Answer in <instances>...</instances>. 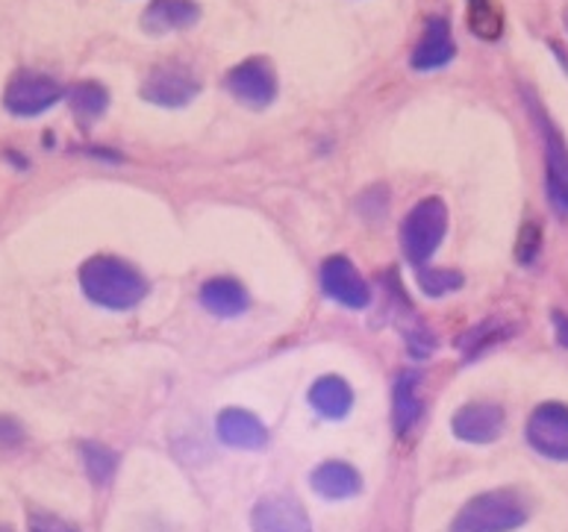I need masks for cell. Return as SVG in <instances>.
Here are the masks:
<instances>
[{
    "label": "cell",
    "mask_w": 568,
    "mask_h": 532,
    "mask_svg": "<svg viewBox=\"0 0 568 532\" xmlns=\"http://www.w3.org/2000/svg\"><path fill=\"white\" fill-rule=\"evenodd\" d=\"M219 436L227 448L260 450L268 441L265 423L247 409H224L219 415Z\"/></svg>",
    "instance_id": "14"
},
{
    "label": "cell",
    "mask_w": 568,
    "mask_h": 532,
    "mask_svg": "<svg viewBox=\"0 0 568 532\" xmlns=\"http://www.w3.org/2000/svg\"><path fill=\"white\" fill-rule=\"evenodd\" d=\"M139 94H142V101L153 103V106L180 110L201 94V80L192 74V68L180 65V62H165L144 76Z\"/></svg>",
    "instance_id": "6"
},
{
    "label": "cell",
    "mask_w": 568,
    "mask_h": 532,
    "mask_svg": "<svg viewBox=\"0 0 568 532\" xmlns=\"http://www.w3.org/2000/svg\"><path fill=\"white\" fill-rule=\"evenodd\" d=\"M525 103L530 119H534L539 139H542V153H545V195L557 218L568 221V142L560 127L554 124L551 115L545 112L530 89H525Z\"/></svg>",
    "instance_id": "3"
},
{
    "label": "cell",
    "mask_w": 568,
    "mask_h": 532,
    "mask_svg": "<svg viewBox=\"0 0 568 532\" xmlns=\"http://www.w3.org/2000/svg\"><path fill=\"white\" fill-rule=\"evenodd\" d=\"M513 332H516V327H513V324H504V321H486V324H480L477 330L466 332V338L459 341L463 354H466V362H475L477 356H484L486 350H493L495 345H500V341L513 338Z\"/></svg>",
    "instance_id": "21"
},
{
    "label": "cell",
    "mask_w": 568,
    "mask_h": 532,
    "mask_svg": "<svg viewBox=\"0 0 568 532\" xmlns=\"http://www.w3.org/2000/svg\"><path fill=\"white\" fill-rule=\"evenodd\" d=\"M62 101V85L39 71H21L9 80L3 106L18 119H36Z\"/></svg>",
    "instance_id": "7"
},
{
    "label": "cell",
    "mask_w": 568,
    "mask_h": 532,
    "mask_svg": "<svg viewBox=\"0 0 568 532\" xmlns=\"http://www.w3.org/2000/svg\"><path fill=\"white\" fill-rule=\"evenodd\" d=\"M69 103L71 112L77 115V121L89 127L92 121H98L110 106V92L103 89L101 83H94V80H83V83H77L74 89L69 92Z\"/></svg>",
    "instance_id": "19"
},
{
    "label": "cell",
    "mask_w": 568,
    "mask_h": 532,
    "mask_svg": "<svg viewBox=\"0 0 568 532\" xmlns=\"http://www.w3.org/2000/svg\"><path fill=\"white\" fill-rule=\"evenodd\" d=\"M422 377L416 371H404L395 382V398H392V421L395 430L407 432L422 418V395H418Z\"/></svg>",
    "instance_id": "18"
},
{
    "label": "cell",
    "mask_w": 568,
    "mask_h": 532,
    "mask_svg": "<svg viewBox=\"0 0 568 532\" xmlns=\"http://www.w3.org/2000/svg\"><path fill=\"white\" fill-rule=\"evenodd\" d=\"M201 7L195 0H151V7L144 9L142 30L148 35L180 33L197 24Z\"/></svg>",
    "instance_id": "12"
},
{
    "label": "cell",
    "mask_w": 568,
    "mask_h": 532,
    "mask_svg": "<svg viewBox=\"0 0 568 532\" xmlns=\"http://www.w3.org/2000/svg\"><path fill=\"white\" fill-rule=\"evenodd\" d=\"M24 441V430L16 418H7L0 415V448H18Z\"/></svg>",
    "instance_id": "27"
},
{
    "label": "cell",
    "mask_w": 568,
    "mask_h": 532,
    "mask_svg": "<svg viewBox=\"0 0 568 532\" xmlns=\"http://www.w3.org/2000/svg\"><path fill=\"white\" fill-rule=\"evenodd\" d=\"M80 286L92 304L112 309V313L133 309L148 295V279L142 270L119 256H92L80 268Z\"/></svg>",
    "instance_id": "1"
},
{
    "label": "cell",
    "mask_w": 568,
    "mask_h": 532,
    "mask_svg": "<svg viewBox=\"0 0 568 532\" xmlns=\"http://www.w3.org/2000/svg\"><path fill=\"white\" fill-rule=\"evenodd\" d=\"M507 427V412L500 403H466L457 409L450 430L466 444H493Z\"/></svg>",
    "instance_id": "10"
},
{
    "label": "cell",
    "mask_w": 568,
    "mask_h": 532,
    "mask_svg": "<svg viewBox=\"0 0 568 532\" xmlns=\"http://www.w3.org/2000/svg\"><path fill=\"white\" fill-rule=\"evenodd\" d=\"M0 532H12V526H7V524H0Z\"/></svg>",
    "instance_id": "31"
},
{
    "label": "cell",
    "mask_w": 568,
    "mask_h": 532,
    "mask_svg": "<svg viewBox=\"0 0 568 532\" xmlns=\"http://www.w3.org/2000/svg\"><path fill=\"white\" fill-rule=\"evenodd\" d=\"M310 482H313L315 494H322L327 500H348L363 489L359 473L348 462H324V466L315 468Z\"/></svg>",
    "instance_id": "16"
},
{
    "label": "cell",
    "mask_w": 568,
    "mask_h": 532,
    "mask_svg": "<svg viewBox=\"0 0 568 532\" xmlns=\"http://www.w3.org/2000/svg\"><path fill=\"white\" fill-rule=\"evenodd\" d=\"M254 532H313L295 498H265L254 507Z\"/></svg>",
    "instance_id": "13"
},
{
    "label": "cell",
    "mask_w": 568,
    "mask_h": 532,
    "mask_svg": "<svg viewBox=\"0 0 568 532\" xmlns=\"http://www.w3.org/2000/svg\"><path fill=\"white\" fill-rule=\"evenodd\" d=\"M454 57H457V42H454V33H450L448 18H427L425 33L418 39L416 51H413V60H409L413 68H416V71H436V68L448 65Z\"/></svg>",
    "instance_id": "11"
},
{
    "label": "cell",
    "mask_w": 568,
    "mask_h": 532,
    "mask_svg": "<svg viewBox=\"0 0 568 532\" xmlns=\"http://www.w3.org/2000/svg\"><path fill=\"white\" fill-rule=\"evenodd\" d=\"M551 324H554V336H557V345H560L562 350H568V313L554 309Z\"/></svg>",
    "instance_id": "28"
},
{
    "label": "cell",
    "mask_w": 568,
    "mask_h": 532,
    "mask_svg": "<svg viewBox=\"0 0 568 532\" xmlns=\"http://www.w3.org/2000/svg\"><path fill=\"white\" fill-rule=\"evenodd\" d=\"M468 30L484 39L498 42L504 35V12L495 0H468Z\"/></svg>",
    "instance_id": "20"
},
{
    "label": "cell",
    "mask_w": 568,
    "mask_h": 532,
    "mask_svg": "<svg viewBox=\"0 0 568 532\" xmlns=\"http://www.w3.org/2000/svg\"><path fill=\"white\" fill-rule=\"evenodd\" d=\"M310 406L324 418H345L354 406V391L342 377H322L310 389Z\"/></svg>",
    "instance_id": "17"
},
{
    "label": "cell",
    "mask_w": 568,
    "mask_h": 532,
    "mask_svg": "<svg viewBox=\"0 0 568 532\" xmlns=\"http://www.w3.org/2000/svg\"><path fill=\"white\" fill-rule=\"evenodd\" d=\"M527 444L545 459L568 462V403L545 400L530 412L525 427Z\"/></svg>",
    "instance_id": "5"
},
{
    "label": "cell",
    "mask_w": 568,
    "mask_h": 532,
    "mask_svg": "<svg viewBox=\"0 0 568 532\" xmlns=\"http://www.w3.org/2000/svg\"><path fill=\"white\" fill-rule=\"evenodd\" d=\"M227 92L251 110L272 106L277 98V74H274L272 62L263 57H251V60L239 62L236 68H230Z\"/></svg>",
    "instance_id": "8"
},
{
    "label": "cell",
    "mask_w": 568,
    "mask_h": 532,
    "mask_svg": "<svg viewBox=\"0 0 568 532\" xmlns=\"http://www.w3.org/2000/svg\"><path fill=\"white\" fill-rule=\"evenodd\" d=\"M562 24H566V30H568V9H566V12H562Z\"/></svg>",
    "instance_id": "30"
},
{
    "label": "cell",
    "mask_w": 568,
    "mask_h": 532,
    "mask_svg": "<svg viewBox=\"0 0 568 532\" xmlns=\"http://www.w3.org/2000/svg\"><path fill=\"white\" fill-rule=\"evenodd\" d=\"M201 304H204L206 313L219 315V318H236V315L245 313L251 297L239 279L215 277L206 279L204 288H201Z\"/></svg>",
    "instance_id": "15"
},
{
    "label": "cell",
    "mask_w": 568,
    "mask_h": 532,
    "mask_svg": "<svg viewBox=\"0 0 568 532\" xmlns=\"http://www.w3.org/2000/svg\"><path fill=\"white\" fill-rule=\"evenodd\" d=\"M545 247V233L536 221H525L521 229H518V242H516V263L525 265V268H534L539 263Z\"/></svg>",
    "instance_id": "24"
},
{
    "label": "cell",
    "mask_w": 568,
    "mask_h": 532,
    "mask_svg": "<svg viewBox=\"0 0 568 532\" xmlns=\"http://www.w3.org/2000/svg\"><path fill=\"white\" fill-rule=\"evenodd\" d=\"M448 233V209L439 197H427L416 203L400 224V250L404 259L416 268H425L439 250L442 238Z\"/></svg>",
    "instance_id": "4"
},
{
    "label": "cell",
    "mask_w": 568,
    "mask_h": 532,
    "mask_svg": "<svg viewBox=\"0 0 568 532\" xmlns=\"http://www.w3.org/2000/svg\"><path fill=\"white\" fill-rule=\"evenodd\" d=\"M322 288L324 295L333 297L345 309H365L372 304V288L363 274L354 268L348 256H331L322 265Z\"/></svg>",
    "instance_id": "9"
},
{
    "label": "cell",
    "mask_w": 568,
    "mask_h": 532,
    "mask_svg": "<svg viewBox=\"0 0 568 532\" xmlns=\"http://www.w3.org/2000/svg\"><path fill=\"white\" fill-rule=\"evenodd\" d=\"M407 336V347H409V354L416 356V359H425V356L433 354V347H436V338H433V332L427 330V327H413V330L404 332Z\"/></svg>",
    "instance_id": "25"
},
{
    "label": "cell",
    "mask_w": 568,
    "mask_h": 532,
    "mask_svg": "<svg viewBox=\"0 0 568 532\" xmlns=\"http://www.w3.org/2000/svg\"><path fill=\"white\" fill-rule=\"evenodd\" d=\"M551 51H554V57H557V62H560L562 71L568 74V51H562L560 44H551Z\"/></svg>",
    "instance_id": "29"
},
{
    "label": "cell",
    "mask_w": 568,
    "mask_h": 532,
    "mask_svg": "<svg viewBox=\"0 0 568 532\" xmlns=\"http://www.w3.org/2000/svg\"><path fill=\"white\" fill-rule=\"evenodd\" d=\"M530 521V500L516 489H493L459 509L450 532H516Z\"/></svg>",
    "instance_id": "2"
},
{
    "label": "cell",
    "mask_w": 568,
    "mask_h": 532,
    "mask_svg": "<svg viewBox=\"0 0 568 532\" xmlns=\"http://www.w3.org/2000/svg\"><path fill=\"white\" fill-rule=\"evenodd\" d=\"M30 532H80V530L57 515H48V512H33V515H30Z\"/></svg>",
    "instance_id": "26"
},
{
    "label": "cell",
    "mask_w": 568,
    "mask_h": 532,
    "mask_svg": "<svg viewBox=\"0 0 568 532\" xmlns=\"http://www.w3.org/2000/svg\"><path fill=\"white\" fill-rule=\"evenodd\" d=\"M80 450H83L85 471H89L92 482H98V485H106V482L115 477V468H119V457H115V450H110L106 444H98V441H85Z\"/></svg>",
    "instance_id": "22"
},
{
    "label": "cell",
    "mask_w": 568,
    "mask_h": 532,
    "mask_svg": "<svg viewBox=\"0 0 568 532\" xmlns=\"http://www.w3.org/2000/svg\"><path fill=\"white\" fill-rule=\"evenodd\" d=\"M466 277L450 268H418V286L427 297H442L448 291H459Z\"/></svg>",
    "instance_id": "23"
}]
</instances>
